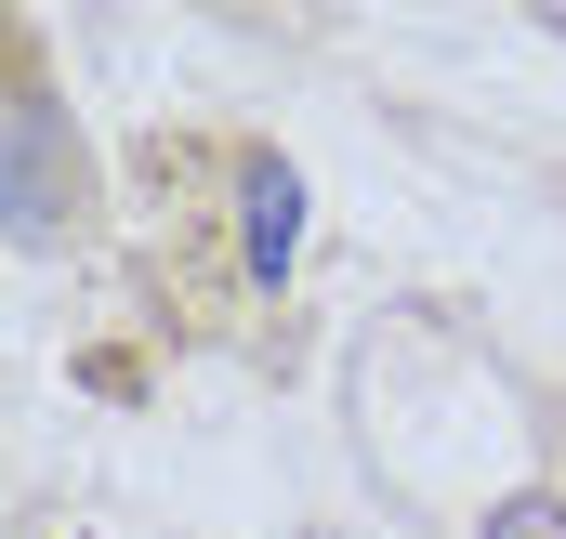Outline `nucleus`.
Wrapping results in <instances>:
<instances>
[{"instance_id": "obj_2", "label": "nucleus", "mask_w": 566, "mask_h": 539, "mask_svg": "<svg viewBox=\"0 0 566 539\" xmlns=\"http://www.w3.org/2000/svg\"><path fill=\"white\" fill-rule=\"evenodd\" d=\"M238 264L264 276V289L303 264V171H290L277 145H251V158H238Z\"/></svg>"}, {"instance_id": "obj_3", "label": "nucleus", "mask_w": 566, "mask_h": 539, "mask_svg": "<svg viewBox=\"0 0 566 539\" xmlns=\"http://www.w3.org/2000/svg\"><path fill=\"white\" fill-rule=\"evenodd\" d=\"M488 539H566V500H501Z\"/></svg>"}, {"instance_id": "obj_1", "label": "nucleus", "mask_w": 566, "mask_h": 539, "mask_svg": "<svg viewBox=\"0 0 566 539\" xmlns=\"http://www.w3.org/2000/svg\"><path fill=\"white\" fill-rule=\"evenodd\" d=\"M80 224V133L53 93H0V237L13 251H53Z\"/></svg>"}]
</instances>
